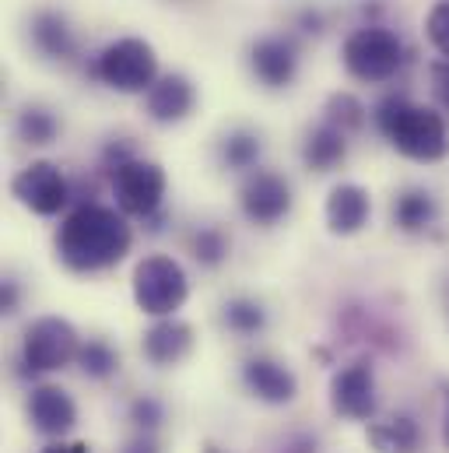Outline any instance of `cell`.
<instances>
[{"label":"cell","instance_id":"obj_32","mask_svg":"<svg viewBox=\"0 0 449 453\" xmlns=\"http://www.w3.org/2000/svg\"><path fill=\"white\" fill-rule=\"evenodd\" d=\"M0 310H4L7 317L18 313V281H14V278H7L4 288H0Z\"/></svg>","mask_w":449,"mask_h":453},{"label":"cell","instance_id":"obj_28","mask_svg":"<svg viewBox=\"0 0 449 453\" xmlns=\"http://www.w3.org/2000/svg\"><path fill=\"white\" fill-rule=\"evenodd\" d=\"M130 422H133L137 429H144V433H155V429L165 422V408H162V401L141 394V397L130 404Z\"/></svg>","mask_w":449,"mask_h":453},{"label":"cell","instance_id":"obj_35","mask_svg":"<svg viewBox=\"0 0 449 453\" xmlns=\"http://www.w3.org/2000/svg\"><path fill=\"white\" fill-rule=\"evenodd\" d=\"M443 401H446V411H443V443L449 450V383H443Z\"/></svg>","mask_w":449,"mask_h":453},{"label":"cell","instance_id":"obj_6","mask_svg":"<svg viewBox=\"0 0 449 453\" xmlns=\"http://www.w3.org/2000/svg\"><path fill=\"white\" fill-rule=\"evenodd\" d=\"M110 187L112 197H116V208L130 219H155L162 211V201H165V169L151 158H126L119 162L116 169H110Z\"/></svg>","mask_w":449,"mask_h":453},{"label":"cell","instance_id":"obj_22","mask_svg":"<svg viewBox=\"0 0 449 453\" xmlns=\"http://www.w3.org/2000/svg\"><path fill=\"white\" fill-rule=\"evenodd\" d=\"M222 324L239 338H256L267 331V310L253 296H232L222 306Z\"/></svg>","mask_w":449,"mask_h":453},{"label":"cell","instance_id":"obj_18","mask_svg":"<svg viewBox=\"0 0 449 453\" xmlns=\"http://www.w3.org/2000/svg\"><path fill=\"white\" fill-rule=\"evenodd\" d=\"M344 158H347V134L340 127L323 119L320 127H313L306 134V141H302V162H306V169H313V173H334L337 165H344Z\"/></svg>","mask_w":449,"mask_h":453},{"label":"cell","instance_id":"obj_21","mask_svg":"<svg viewBox=\"0 0 449 453\" xmlns=\"http://www.w3.org/2000/svg\"><path fill=\"white\" fill-rule=\"evenodd\" d=\"M218 155H222V165L232 173H253L260 165V155H263V141L256 130H246V127H235L228 130L218 144Z\"/></svg>","mask_w":449,"mask_h":453},{"label":"cell","instance_id":"obj_27","mask_svg":"<svg viewBox=\"0 0 449 453\" xmlns=\"http://www.w3.org/2000/svg\"><path fill=\"white\" fill-rule=\"evenodd\" d=\"M425 39L439 57H449V0H439L425 14Z\"/></svg>","mask_w":449,"mask_h":453},{"label":"cell","instance_id":"obj_17","mask_svg":"<svg viewBox=\"0 0 449 453\" xmlns=\"http://www.w3.org/2000/svg\"><path fill=\"white\" fill-rule=\"evenodd\" d=\"M141 351L151 365H176L194 351V327L176 317H162L144 331Z\"/></svg>","mask_w":449,"mask_h":453},{"label":"cell","instance_id":"obj_36","mask_svg":"<svg viewBox=\"0 0 449 453\" xmlns=\"http://www.w3.org/2000/svg\"><path fill=\"white\" fill-rule=\"evenodd\" d=\"M204 453H222V450H218V447H211V443H208V447H204Z\"/></svg>","mask_w":449,"mask_h":453},{"label":"cell","instance_id":"obj_14","mask_svg":"<svg viewBox=\"0 0 449 453\" xmlns=\"http://www.w3.org/2000/svg\"><path fill=\"white\" fill-rule=\"evenodd\" d=\"M28 42L32 50L42 57V60H53V64H67L78 57V35H74V25L64 11L57 7H39L28 21Z\"/></svg>","mask_w":449,"mask_h":453},{"label":"cell","instance_id":"obj_7","mask_svg":"<svg viewBox=\"0 0 449 453\" xmlns=\"http://www.w3.org/2000/svg\"><path fill=\"white\" fill-rule=\"evenodd\" d=\"M81 334L64 317H39L25 327L21 338V365L28 372H60L78 362Z\"/></svg>","mask_w":449,"mask_h":453},{"label":"cell","instance_id":"obj_26","mask_svg":"<svg viewBox=\"0 0 449 453\" xmlns=\"http://www.w3.org/2000/svg\"><path fill=\"white\" fill-rule=\"evenodd\" d=\"M323 119L340 127L344 134H351V130H361L365 127V106L351 92H334L327 99V106H323Z\"/></svg>","mask_w":449,"mask_h":453},{"label":"cell","instance_id":"obj_23","mask_svg":"<svg viewBox=\"0 0 449 453\" xmlns=\"http://www.w3.org/2000/svg\"><path fill=\"white\" fill-rule=\"evenodd\" d=\"M14 130H18V137H21L25 144L46 148V144H53V141L60 137V116L53 113V110H46V106H25V110L18 113Z\"/></svg>","mask_w":449,"mask_h":453},{"label":"cell","instance_id":"obj_2","mask_svg":"<svg viewBox=\"0 0 449 453\" xmlns=\"http://www.w3.org/2000/svg\"><path fill=\"white\" fill-rule=\"evenodd\" d=\"M376 130L386 137V144L422 165L443 162L449 155V119L446 113L411 103L407 96H386L376 106Z\"/></svg>","mask_w":449,"mask_h":453},{"label":"cell","instance_id":"obj_25","mask_svg":"<svg viewBox=\"0 0 449 453\" xmlns=\"http://www.w3.org/2000/svg\"><path fill=\"white\" fill-rule=\"evenodd\" d=\"M228 250H232V242L218 226H201L190 235V253L201 267H211V271L222 267L228 260Z\"/></svg>","mask_w":449,"mask_h":453},{"label":"cell","instance_id":"obj_12","mask_svg":"<svg viewBox=\"0 0 449 453\" xmlns=\"http://www.w3.org/2000/svg\"><path fill=\"white\" fill-rule=\"evenodd\" d=\"M242 383H246V390H249L256 401H263V404H270V408L292 404L295 394H299L295 372H292L285 362L270 358V355H253V358H246V362H242Z\"/></svg>","mask_w":449,"mask_h":453},{"label":"cell","instance_id":"obj_5","mask_svg":"<svg viewBox=\"0 0 449 453\" xmlns=\"http://www.w3.org/2000/svg\"><path fill=\"white\" fill-rule=\"evenodd\" d=\"M130 292L144 317L162 320V317H176L183 310V303L190 299V278L179 260H172L165 253H151V257L137 260Z\"/></svg>","mask_w":449,"mask_h":453},{"label":"cell","instance_id":"obj_33","mask_svg":"<svg viewBox=\"0 0 449 453\" xmlns=\"http://www.w3.org/2000/svg\"><path fill=\"white\" fill-rule=\"evenodd\" d=\"M42 453H92L88 443H67V440H53L49 447H42Z\"/></svg>","mask_w":449,"mask_h":453},{"label":"cell","instance_id":"obj_1","mask_svg":"<svg viewBox=\"0 0 449 453\" xmlns=\"http://www.w3.org/2000/svg\"><path fill=\"white\" fill-rule=\"evenodd\" d=\"M130 242L133 232L119 208L85 201L60 222L53 250L71 274H99L116 267L130 253Z\"/></svg>","mask_w":449,"mask_h":453},{"label":"cell","instance_id":"obj_29","mask_svg":"<svg viewBox=\"0 0 449 453\" xmlns=\"http://www.w3.org/2000/svg\"><path fill=\"white\" fill-rule=\"evenodd\" d=\"M429 81H432V96H436L439 110L449 116V57L432 60V67H429Z\"/></svg>","mask_w":449,"mask_h":453},{"label":"cell","instance_id":"obj_10","mask_svg":"<svg viewBox=\"0 0 449 453\" xmlns=\"http://www.w3.org/2000/svg\"><path fill=\"white\" fill-rule=\"evenodd\" d=\"M331 408L340 418L351 422H372L379 397H376V372L369 362H351L344 369H337L331 380Z\"/></svg>","mask_w":449,"mask_h":453},{"label":"cell","instance_id":"obj_30","mask_svg":"<svg viewBox=\"0 0 449 453\" xmlns=\"http://www.w3.org/2000/svg\"><path fill=\"white\" fill-rule=\"evenodd\" d=\"M295 25H299V32H306V35H323V32H327V18H323V11H316V7H302L299 18H295Z\"/></svg>","mask_w":449,"mask_h":453},{"label":"cell","instance_id":"obj_9","mask_svg":"<svg viewBox=\"0 0 449 453\" xmlns=\"http://www.w3.org/2000/svg\"><path fill=\"white\" fill-rule=\"evenodd\" d=\"M11 197L25 208V211H32V215H39V219H53V215H60L64 208H67V201H71V183H67V176L60 173V165H53V162H28L14 180H11Z\"/></svg>","mask_w":449,"mask_h":453},{"label":"cell","instance_id":"obj_34","mask_svg":"<svg viewBox=\"0 0 449 453\" xmlns=\"http://www.w3.org/2000/svg\"><path fill=\"white\" fill-rule=\"evenodd\" d=\"M123 453H158V447H155L151 440H144V436H141V440H133Z\"/></svg>","mask_w":449,"mask_h":453},{"label":"cell","instance_id":"obj_13","mask_svg":"<svg viewBox=\"0 0 449 453\" xmlns=\"http://www.w3.org/2000/svg\"><path fill=\"white\" fill-rule=\"evenodd\" d=\"M197 110V88L186 74H158V81L144 92V113L148 119L162 123V127H172V123H183L190 119V113Z\"/></svg>","mask_w":449,"mask_h":453},{"label":"cell","instance_id":"obj_20","mask_svg":"<svg viewBox=\"0 0 449 453\" xmlns=\"http://www.w3.org/2000/svg\"><path fill=\"white\" fill-rule=\"evenodd\" d=\"M369 443L379 453H418L422 450V426L411 415L369 422Z\"/></svg>","mask_w":449,"mask_h":453},{"label":"cell","instance_id":"obj_8","mask_svg":"<svg viewBox=\"0 0 449 453\" xmlns=\"http://www.w3.org/2000/svg\"><path fill=\"white\" fill-rule=\"evenodd\" d=\"M292 183L274 169H253L239 187V211L246 222L270 228L292 215Z\"/></svg>","mask_w":449,"mask_h":453},{"label":"cell","instance_id":"obj_11","mask_svg":"<svg viewBox=\"0 0 449 453\" xmlns=\"http://www.w3.org/2000/svg\"><path fill=\"white\" fill-rule=\"evenodd\" d=\"M249 74L267 88H292L299 78V46L288 35H260L249 46Z\"/></svg>","mask_w":449,"mask_h":453},{"label":"cell","instance_id":"obj_15","mask_svg":"<svg viewBox=\"0 0 449 453\" xmlns=\"http://www.w3.org/2000/svg\"><path fill=\"white\" fill-rule=\"evenodd\" d=\"M28 418H32L35 433H42L49 440H64L78 426V404L64 387L42 383L28 394Z\"/></svg>","mask_w":449,"mask_h":453},{"label":"cell","instance_id":"obj_16","mask_svg":"<svg viewBox=\"0 0 449 453\" xmlns=\"http://www.w3.org/2000/svg\"><path fill=\"white\" fill-rule=\"evenodd\" d=\"M327 228L334 235H358L361 228L369 226V215H372V197L365 187L358 183H337L334 190L327 194Z\"/></svg>","mask_w":449,"mask_h":453},{"label":"cell","instance_id":"obj_31","mask_svg":"<svg viewBox=\"0 0 449 453\" xmlns=\"http://www.w3.org/2000/svg\"><path fill=\"white\" fill-rule=\"evenodd\" d=\"M278 453H320V443H316V436L299 433V436H292V440H288Z\"/></svg>","mask_w":449,"mask_h":453},{"label":"cell","instance_id":"obj_3","mask_svg":"<svg viewBox=\"0 0 449 453\" xmlns=\"http://www.w3.org/2000/svg\"><path fill=\"white\" fill-rule=\"evenodd\" d=\"M404 60H407L404 39L393 28L379 25V21L358 25L344 39V46H340L344 71L354 81H361V85H386V81H393L404 71Z\"/></svg>","mask_w":449,"mask_h":453},{"label":"cell","instance_id":"obj_24","mask_svg":"<svg viewBox=\"0 0 449 453\" xmlns=\"http://www.w3.org/2000/svg\"><path fill=\"white\" fill-rule=\"evenodd\" d=\"M88 380H110L119 372V355H116V348H112L110 341L103 338H92L81 344V351H78V362H74Z\"/></svg>","mask_w":449,"mask_h":453},{"label":"cell","instance_id":"obj_4","mask_svg":"<svg viewBox=\"0 0 449 453\" xmlns=\"http://www.w3.org/2000/svg\"><path fill=\"white\" fill-rule=\"evenodd\" d=\"M92 78L116 96H144L158 81V53L141 35L112 39L95 53Z\"/></svg>","mask_w":449,"mask_h":453},{"label":"cell","instance_id":"obj_19","mask_svg":"<svg viewBox=\"0 0 449 453\" xmlns=\"http://www.w3.org/2000/svg\"><path fill=\"white\" fill-rule=\"evenodd\" d=\"M393 226L400 228V232H407V235H422V232H429V228L436 226V219H439V204H436V197L429 194V190H422V187H407V190H400L397 197H393Z\"/></svg>","mask_w":449,"mask_h":453}]
</instances>
